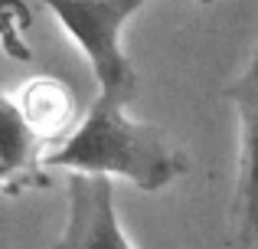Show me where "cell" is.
<instances>
[{
    "mask_svg": "<svg viewBox=\"0 0 258 249\" xmlns=\"http://www.w3.org/2000/svg\"><path fill=\"white\" fill-rule=\"evenodd\" d=\"M59 20L69 39L82 49L95 72L98 95L111 102H131L138 92L134 63L124 53V26L147 0H39Z\"/></svg>",
    "mask_w": 258,
    "mask_h": 249,
    "instance_id": "obj_2",
    "label": "cell"
},
{
    "mask_svg": "<svg viewBox=\"0 0 258 249\" xmlns=\"http://www.w3.org/2000/svg\"><path fill=\"white\" fill-rule=\"evenodd\" d=\"M43 167L92 177H124L147 193L170 187L186 171L157 128L131 118L124 102L101 95L88 105L76 131L43 154Z\"/></svg>",
    "mask_w": 258,
    "mask_h": 249,
    "instance_id": "obj_1",
    "label": "cell"
},
{
    "mask_svg": "<svg viewBox=\"0 0 258 249\" xmlns=\"http://www.w3.org/2000/svg\"><path fill=\"white\" fill-rule=\"evenodd\" d=\"M33 26V13L23 0H0V49L7 56L30 63V46H26V30Z\"/></svg>",
    "mask_w": 258,
    "mask_h": 249,
    "instance_id": "obj_7",
    "label": "cell"
},
{
    "mask_svg": "<svg viewBox=\"0 0 258 249\" xmlns=\"http://www.w3.org/2000/svg\"><path fill=\"white\" fill-rule=\"evenodd\" d=\"M69 217L49 249H134L114 207V180L92 174H69Z\"/></svg>",
    "mask_w": 258,
    "mask_h": 249,
    "instance_id": "obj_3",
    "label": "cell"
},
{
    "mask_svg": "<svg viewBox=\"0 0 258 249\" xmlns=\"http://www.w3.org/2000/svg\"><path fill=\"white\" fill-rule=\"evenodd\" d=\"M239 115L242 134V164H239V249H258V43L245 72L226 92Z\"/></svg>",
    "mask_w": 258,
    "mask_h": 249,
    "instance_id": "obj_4",
    "label": "cell"
},
{
    "mask_svg": "<svg viewBox=\"0 0 258 249\" xmlns=\"http://www.w3.org/2000/svg\"><path fill=\"white\" fill-rule=\"evenodd\" d=\"M43 154V141L26 125L17 98L4 95L0 89V187L23 190V187L46 184Z\"/></svg>",
    "mask_w": 258,
    "mask_h": 249,
    "instance_id": "obj_5",
    "label": "cell"
},
{
    "mask_svg": "<svg viewBox=\"0 0 258 249\" xmlns=\"http://www.w3.org/2000/svg\"><path fill=\"white\" fill-rule=\"evenodd\" d=\"M17 105L23 112L26 125L33 128L43 144H62L72 131L79 128V102H76V92L69 89L66 82L49 76H39L33 82H26L23 89L17 92Z\"/></svg>",
    "mask_w": 258,
    "mask_h": 249,
    "instance_id": "obj_6",
    "label": "cell"
},
{
    "mask_svg": "<svg viewBox=\"0 0 258 249\" xmlns=\"http://www.w3.org/2000/svg\"><path fill=\"white\" fill-rule=\"evenodd\" d=\"M200 4H213V0H200Z\"/></svg>",
    "mask_w": 258,
    "mask_h": 249,
    "instance_id": "obj_8",
    "label": "cell"
}]
</instances>
